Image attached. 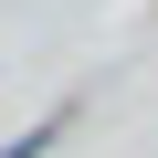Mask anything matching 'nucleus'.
<instances>
[{
	"instance_id": "f257e3e1",
	"label": "nucleus",
	"mask_w": 158,
	"mask_h": 158,
	"mask_svg": "<svg viewBox=\"0 0 158 158\" xmlns=\"http://www.w3.org/2000/svg\"><path fill=\"white\" fill-rule=\"evenodd\" d=\"M53 137H63V127H32V137H11V148H0V158H42Z\"/></svg>"
}]
</instances>
